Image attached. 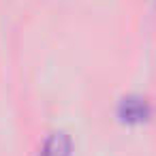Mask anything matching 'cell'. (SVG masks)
I'll use <instances>...</instances> for the list:
<instances>
[{
	"instance_id": "cell-1",
	"label": "cell",
	"mask_w": 156,
	"mask_h": 156,
	"mask_svg": "<svg viewBox=\"0 0 156 156\" xmlns=\"http://www.w3.org/2000/svg\"><path fill=\"white\" fill-rule=\"evenodd\" d=\"M152 109H154L152 101L143 94H137V92L120 96V101L115 105V113L124 122H143L152 115Z\"/></svg>"
},
{
	"instance_id": "cell-2",
	"label": "cell",
	"mask_w": 156,
	"mask_h": 156,
	"mask_svg": "<svg viewBox=\"0 0 156 156\" xmlns=\"http://www.w3.org/2000/svg\"><path fill=\"white\" fill-rule=\"evenodd\" d=\"M73 154V135L66 128H54L49 130L34 156H71Z\"/></svg>"
}]
</instances>
